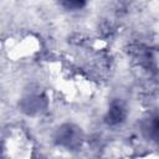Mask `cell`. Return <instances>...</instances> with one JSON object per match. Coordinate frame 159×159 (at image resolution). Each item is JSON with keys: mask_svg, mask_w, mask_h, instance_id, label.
<instances>
[{"mask_svg": "<svg viewBox=\"0 0 159 159\" xmlns=\"http://www.w3.org/2000/svg\"><path fill=\"white\" fill-rule=\"evenodd\" d=\"M67 1H70L71 4H75V2H76L77 5H80V1H81V0H67Z\"/></svg>", "mask_w": 159, "mask_h": 159, "instance_id": "obj_1", "label": "cell"}]
</instances>
